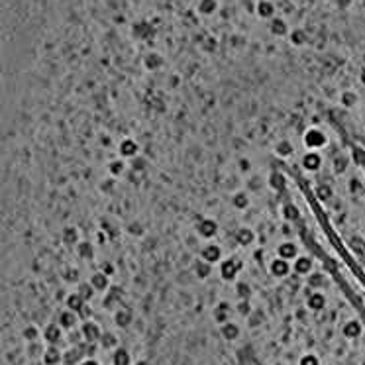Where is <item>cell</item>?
<instances>
[{
    "mask_svg": "<svg viewBox=\"0 0 365 365\" xmlns=\"http://www.w3.org/2000/svg\"><path fill=\"white\" fill-rule=\"evenodd\" d=\"M332 16H334V20H336V28H338V20L342 18V12H340V6H338V2L336 0H332ZM342 22V20H340Z\"/></svg>",
    "mask_w": 365,
    "mask_h": 365,
    "instance_id": "obj_1",
    "label": "cell"
},
{
    "mask_svg": "<svg viewBox=\"0 0 365 365\" xmlns=\"http://www.w3.org/2000/svg\"><path fill=\"white\" fill-rule=\"evenodd\" d=\"M330 234H332V232H330ZM332 238H334V236H332ZM332 238H330V242H332ZM330 242H328V243H330ZM326 247H328V245H326ZM326 247H324V251H326ZM324 251H322V253H324ZM322 253H320V255H322ZM320 255H318V257H320ZM318 257H316V259H318ZM316 259H314V261H316ZM310 267H312V265H310ZM310 267H308V269H310ZM308 269H306V271H308ZM306 271H304V273H306ZM304 273H302V275H304ZM302 275H300V277H302ZM296 283H298V281H296ZM292 289H294V287H292ZM291 292H289V294H291ZM287 298H289V296H287ZM283 304H285V302H283ZM281 308H283V306H281ZM279 312H281V310H279ZM273 322H275V320H273ZM269 332H271V330H269Z\"/></svg>",
    "mask_w": 365,
    "mask_h": 365,
    "instance_id": "obj_2",
    "label": "cell"
}]
</instances>
